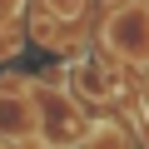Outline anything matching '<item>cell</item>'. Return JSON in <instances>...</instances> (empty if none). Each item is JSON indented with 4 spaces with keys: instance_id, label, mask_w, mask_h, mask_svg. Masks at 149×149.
<instances>
[{
    "instance_id": "2",
    "label": "cell",
    "mask_w": 149,
    "mask_h": 149,
    "mask_svg": "<svg viewBox=\"0 0 149 149\" xmlns=\"http://www.w3.org/2000/svg\"><path fill=\"white\" fill-rule=\"evenodd\" d=\"M100 45L119 65H149V5L144 0H124L114 5L100 25Z\"/></svg>"
},
{
    "instance_id": "3",
    "label": "cell",
    "mask_w": 149,
    "mask_h": 149,
    "mask_svg": "<svg viewBox=\"0 0 149 149\" xmlns=\"http://www.w3.org/2000/svg\"><path fill=\"white\" fill-rule=\"evenodd\" d=\"M80 104H109L114 95H119V80H114V65H104V60H74L70 70H65V80H60Z\"/></svg>"
},
{
    "instance_id": "7",
    "label": "cell",
    "mask_w": 149,
    "mask_h": 149,
    "mask_svg": "<svg viewBox=\"0 0 149 149\" xmlns=\"http://www.w3.org/2000/svg\"><path fill=\"white\" fill-rule=\"evenodd\" d=\"M0 149H10V144H5V139H0Z\"/></svg>"
},
{
    "instance_id": "1",
    "label": "cell",
    "mask_w": 149,
    "mask_h": 149,
    "mask_svg": "<svg viewBox=\"0 0 149 149\" xmlns=\"http://www.w3.org/2000/svg\"><path fill=\"white\" fill-rule=\"evenodd\" d=\"M30 109H35V139L45 149H80L85 144V134H90L85 104L74 100L60 80L30 85Z\"/></svg>"
},
{
    "instance_id": "5",
    "label": "cell",
    "mask_w": 149,
    "mask_h": 149,
    "mask_svg": "<svg viewBox=\"0 0 149 149\" xmlns=\"http://www.w3.org/2000/svg\"><path fill=\"white\" fill-rule=\"evenodd\" d=\"M40 5H45V15H55V20H80L90 0H40Z\"/></svg>"
},
{
    "instance_id": "4",
    "label": "cell",
    "mask_w": 149,
    "mask_h": 149,
    "mask_svg": "<svg viewBox=\"0 0 149 149\" xmlns=\"http://www.w3.org/2000/svg\"><path fill=\"white\" fill-rule=\"evenodd\" d=\"M80 149H134V139H129V129H119V124H95L90 134H85V144Z\"/></svg>"
},
{
    "instance_id": "6",
    "label": "cell",
    "mask_w": 149,
    "mask_h": 149,
    "mask_svg": "<svg viewBox=\"0 0 149 149\" xmlns=\"http://www.w3.org/2000/svg\"><path fill=\"white\" fill-rule=\"evenodd\" d=\"M104 5H109V10H114V5H124V0H104Z\"/></svg>"
}]
</instances>
